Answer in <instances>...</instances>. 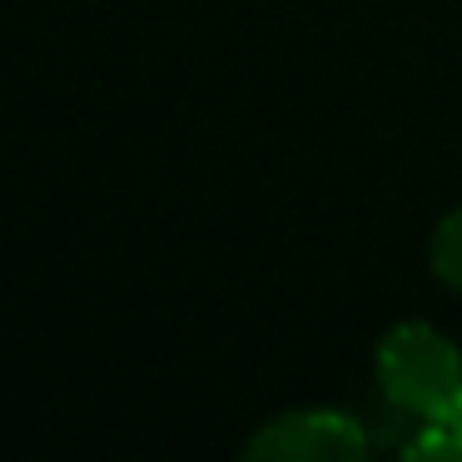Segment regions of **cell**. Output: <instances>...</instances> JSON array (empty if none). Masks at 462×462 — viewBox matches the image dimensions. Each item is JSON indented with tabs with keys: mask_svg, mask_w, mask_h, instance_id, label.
I'll return each instance as SVG.
<instances>
[{
	"mask_svg": "<svg viewBox=\"0 0 462 462\" xmlns=\"http://www.w3.org/2000/svg\"><path fill=\"white\" fill-rule=\"evenodd\" d=\"M378 388L398 412L418 422L462 418V353L432 323H398L378 343Z\"/></svg>",
	"mask_w": 462,
	"mask_h": 462,
	"instance_id": "1",
	"label": "cell"
},
{
	"mask_svg": "<svg viewBox=\"0 0 462 462\" xmlns=\"http://www.w3.org/2000/svg\"><path fill=\"white\" fill-rule=\"evenodd\" d=\"M432 273L462 293V209L442 214L432 229Z\"/></svg>",
	"mask_w": 462,
	"mask_h": 462,
	"instance_id": "4",
	"label": "cell"
},
{
	"mask_svg": "<svg viewBox=\"0 0 462 462\" xmlns=\"http://www.w3.org/2000/svg\"><path fill=\"white\" fill-rule=\"evenodd\" d=\"M408 462H462V418H438L422 422L408 442H402Z\"/></svg>",
	"mask_w": 462,
	"mask_h": 462,
	"instance_id": "3",
	"label": "cell"
},
{
	"mask_svg": "<svg viewBox=\"0 0 462 462\" xmlns=\"http://www.w3.org/2000/svg\"><path fill=\"white\" fill-rule=\"evenodd\" d=\"M363 452H368V432L343 408L283 412L244 442V457L259 462H358Z\"/></svg>",
	"mask_w": 462,
	"mask_h": 462,
	"instance_id": "2",
	"label": "cell"
}]
</instances>
